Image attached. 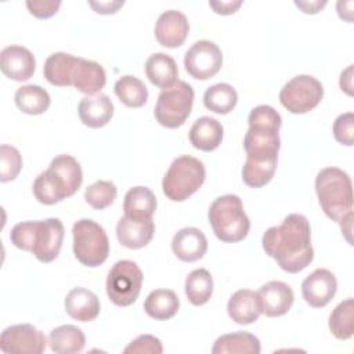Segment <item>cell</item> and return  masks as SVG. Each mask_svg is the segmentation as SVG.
<instances>
[{
  "label": "cell",
  "instance_id": "33",
  "mask_svg": "<svg viewBox=\"0 0 354 354\" xmlns=\"http://www.w3.org/2000/svg\"><path fill=\"white\" fill-rule=\"evenodd\" d=\"M185 295L191 304H206L213 293V278L206 268H196L185 278Z\"/></svg>",
  "mask_w": 354,
  "mask_h": 354
},
{
  "label": "cell",
  "instance_id": "7",
  "mask_svg": "<svg viewBox=\"0 0 354 354\" xmlns=\"http://www.w3.org/2000/svg\"><path fill=\"white\" fill-rule=\"evenodd\" d=\"M73 254L86 267L101 266L109 254V239L97 221L80 218L72 227Z\"/></svg>",
  "mask_w": 354,
  "mask_h": 354
},
{
  "label": "cell",
  "instance_id": "14",
  "mask_svg": "<svg viewBox=\"0 0 354 354\" xmlns=\"http://www.w3.org/2000/svg\"><path fill=\"white\" fill-rule=\"evenodd\" d=\"M257 299L261 314L275 318L285 315L293 301L295 295L292 288L282 281H270L257 290Z\"/></svg>",
  "mask_w": 354,
  "mask_h": 354
},
{
  "label": "cell",
  "instance_id": "42",
  "mask_svg": "<svg viewBox=\"0 0 354 354\" xmlns=\"http://www.w3.org/2000/svg\"><path fill=\"white\" fill-rule=\"evenodd\" d=\"M61 1L59 0H28L26 1V7L29 10V12L40 19H46V18H51L53 15L57 14V11L61 7Z\"/></svg>",
  "mask_w": 354,
  "mask_h": 354
},
{
  "label": "cell",
  "instance_id": "27",
  "mask_svg": "<svg viewBox=\"0 0 354 354\" xmlns=\"http://www.w3.org/2000/svg\"><path fill=\"white\" fill-rule=\"evenodd\" d=\"M79 57L68 53H54L51 54L43 66V73L46 80L58 87L72 86V73L77 64Z\"/></svg>",
  "mask_w": 354,
  "mask_h": 354
},
{
  "label": "cell",
  "instance_id": "2",
  "mask_svg": "<svg viewBox=\"0 0 354 354\" xmlns=\"http://www.w3.org/2000/svg\"><path fill=\"white\" fill-rule=\"evenodd\" d=\"M64 235L62 221L51 217L15 224L10 232V241L15 248L32 252L39 261L51 263L61 252Z\"/></svg>",
  "mask_w": 354,
  "mask_h": 354
},
{
  "label": "cell",
  "instance_id": "24",
  "mask_svg": "<svg viewBox=\"0 0 354 354\" xmlns=\"http://www.w3.org/2000/svg\"><path fill=\"white\" fill-rule=\"evenodd\" d=\"M227 311L230 318L239 325H249L256 322L261 314L257 292L250 289L236 290L228 300Z\"/></svg>",
  "mask_w": 354,
  "mask_h": 354
},
{
  "label": "cell",
  "instance_id": "30",
  "mask_svg": "<svg viewBox=\"0 0 354 354\" xmlns=\"http://www.w3.org/2000/svg\"><path fill=\"white\" fill-rule=\"evenodd\" d=\"M178 308L180 299L170 289H155L147 296L144 301V311L156 321L173 318Z\"/></svg>",
  "mask_w": 354,
  "mask_h": 354
},
{
  "label": "cell",
  "instance_id": "16",
  "mask_svg": "<svg viewBox=\"0 0 354 354\" xmlns=\"http://www.w3.org/2000/svg\"><path fill=\"white\" fill-rule=\"evenodd\" d=\"M189 32V22L187 17L177 10H167L162 12L155 25V37L163 47H180Z\"/></svg>",
  "mask_w": 354,
  "mask_h": 354
},
{
  "label": "cell",
  "instance_id": "35",
  "mask_svg": "<svg viewBox=\"0 0 354 354\" xmlns=\"http://www.w3.org/2000/svg\"><path fill=\"white\" fill-rule=\"evenodd\" d=\"M329 329L339 340H347L354 335V300L340 301L329 315Z\"/></svg>",
  "mask_w": 354,
  "mask_h": 354
},
{
  "label": "cell",
  "instance_id": "17",
  "mask_svg": "<svg viewBox=\"0 0 354 354\" xmlns=\"http://www.w3.org/2000/svg\"><path fill=\"white\" fill-rule=\"evenodd\" d=\"M171 250L181 261L194 263L206 254L207 239L199 228L185 227L174 234L171 239Z\"/></svg>",
  "mask_w": 354,
  "mask_h": 354
},
{
  "label": "cell",
  "instance_id": "26",
  "mask_svg": "<svg viewBox=\"0 0 354 354\" xmlns=\"http://www.w3.org/2000/svg\"><path fill=\"white\" fill-rule=\"evenodd\" d=\"M145 75L153 86L165 90L178 80L177 64L169 54L155 53L145 62Z\"/></svg>",
  "mask_w": 354,
  "mask_h": 354
},
{
  "label": "cell",
  "instance_id": "39",
  "mask_svg": "<svg viewBox=\"0 0 354 354\" xmlns=\"http://www.w3.org/2000/svg\"><path fill=\"white\" fill-rule=\"evenodd\" d=\"M22 169V156L19 151L8 144L0 147V181L8 183L17 178Z\"/></svg>",
  "mask_w": 354,
  "mask_h": 354
},
{
  "label": "cell",
  "instance_id": "9",
  "mask_svg": "<svg viewBox=\"0 0 354 354\" xmlns=\"http://www.w3.org/2000/svg\"><path fill=\"white\" fill-rule=\"evenodd\" d=\"M142 271L131 260L116 261L106 277V295L109 300L119 306H131L141 292Z\"/></svg>",
  "mask_w": 354,
  "mask_h": 354
},
{
  "label": "cell",
  "instance_id": "46",
  "mask_svg": "<svg viewBox=\"0 0 354 354\" xmlns=\"http://www.w3.org/2000/svg\"><path fill=\"white\" fill-rule=\"evenodd\" d=\"M295 4L306 14H317L321 8L326 6V1H295Z\"/></svg>",
  "mask_w": 354,
  "mask_h": 354
},
{
  "label": "cell",
  "instance_id": "13",
  "mask_svg": "<svg viewBox=\"0 0 354 354\" xmlns=\"http://www.w3.org/2000/svg\"><path fill=\"white\" fill-rule=\"evenodd\" d=\"M337 290L336 277L326 268H317L301 283V295L306 303L314 308L325 307Z\"/></svg>",
  "mask_w": 354,
  "mask_h": 354
},
{
  "label": "cell",
  "instance_id": "21",
  "mask_svg": "<svg viewBox=\"0 0 354 354\" xmlns=\"http://www.w3.org/2000/svg\"><path fill=\"white\" fill-rule=\"evenodd\" d=\"M32 191L35 198L43 205H55L72 196L65 180L51 167L41 171L35 178Z\"/></svg>",
  "mask_w": 354,
  "mask_h": 354
},
{
  "label": "cell",
  "instance_id": "36",
  "mask_svg": "<svg viewBox=\"0 0 354 354\" xmlns=\"http://www.w3.org/2000/svg\"><path fill=\"white\" fill-rule=\"evenodd\" d=\"M278 160H253L246 159L242 167V180L250 188H261L267 185L277 170Z\"/></svg>",
  "mask_w": 354,
  "mask_h": 354
},
{
  "label": "cell",
  "instance_id": "32",
  "mask_svg": "<svg viewBox=\"0 0 354 354\" xmlns=\"http://www.w3.org/2000/svg\"><path fill=\"white\" fill-rule=\"evenodd\" d=\"M238 102L236 90L228 83H217L210 86L203 94V105L218 115L230 113Z\"/></svg>",
  "mask_w": 354,
  "mask_h": 354
},
{
  "label": "cell",
  "instance_id": "38",
  "mask_svg": "<svg viewBox=\"0 0 354 354\" xmlns=\"http://www.w3.org/2000/svg\"><path fill=\"white\" fill-rule=\"evenodd\" d=\"M118 195V188L112 181L98 180L88 185L84 191L86 202L95 210L106 209L113 203Z\"/></svg>",
  "mask_w": 354,
  "mask_h": 354
},
{
  "label": "cell",
  "instance_id": "4",
  "mask_svg": "<svg viewBox=\"0 0 354 354\" xmlns=\"http://www.w3.org/2000/svg\"><path fill=\"white\" fill-rule=\"evenodd\" d=\"M315 192L324 213L336 223L353 216V184L339 167H325L315 177Z\"/></svg>",
  "mask_w": 354,
  "mask_h": 354
},
{
  "label": "cell",
  "instance_id": "3",
  "mask_svg": "<svg viewBox=\"0 0 354 354\" xmlns=\"http://www.w3.org/2000/svg\"><path fill=\"white\" fill-rule=\"evenodd\" d=\"M249 129L243 138L246 159L278 160L281 148V115L270 105L254 106L248 116Z\"/></svg>",
  "mask_w": 354,
  "mask_h": 354
},
{
  "label": "cell",
  "instance_id": "11",
  "mask_svg": "<svg viewBox=\"0 0 354 354\" xmlns=\"http://www.w3.org/2000/svg\"><path fill=\"white\" fill-rule=\"evenodd\" d=\"M184 66L194 79L207 80L221 69L223 53L214 41L198 40L187 50Z\"/></svg>",
  "mask_w": 354,
  "mask_h": 354
},
{
  "label": "cell",
  "instance_id": "25",
  "mask_svg": "<svg viewBox=\"0 0 354 354\" xmlns=\"http://www.w3.org/2000/svg\"><path fill=\"white\" fill-rule=\"evenodd\" d=\"M156 196L151 188L137 185L130 188L123 201L124 216L134 220H151L156 210Z\"/></svg>",
  "mask_w": 354,
  "mask_h": 354
},
{
  "label": "cell",
  "instance_id": "37",
  "mask_svg": "<svg viewBox=\"0 0 354 354\" xmlns=\"http://www.w3.org/2000/svg\"><path fill=\"white\" fill-rule=\"evenodd\" d=\"M48 167L55 170L65 180L71 195H75L83 181V171L80 163L72 155L62 153L55 156Z\"/></svg>",
  "mask_w": 354,
  "mask_h": 354
},
{
  "label": "cell",
  "instance_id": "15",
  "mask_svg": "<svg viewBox=\"0 0 354 354\" xmlns=\"http://www.w3.org/2000/svg\"><path fill=\"white\" fill-rule=\"evenodd\" d=\"M0 69L4 76L15 82L30 79L36 69V59L30 50L22 46H7L0 53Z\"/></svg>",
  "mask_w": 354,
  "mask_h": 354
},
{
  "label": "cell",
  "instance_id": "22",
  "mask_svg": "<svg viewBox=\"0 0 354 354\" xmlns=\"http://www.w3.org/2000/svg\"><path fill=\"white\" fill-rule=\"evenodd\" d=\"M113 104L106 94L87 95L80 100L77 112L82 123L91 129L105 126L113 116Z\"/></svg>",
  "mask_w": 354,
  "mask_h": 354
},
{
  "label": "cell",
  "instance_id": "5",
  "mask_svg": "<svg viewBox=\"0 0 354 354\" xmlns=\"http://www.w3.org/2000/svg\"><path fill=\"white\" fill-rule=\"evenodd\" d=\"M214 235L225 243H236L246 238L250 220L238 195L227 194L214 199L207 212Z\"/></svg>",
  "mask_w": 354,
  "mask_h": 354
},
{
  "label": "cell",
  "instance_id": "34",
  "mask_svg": "<svg viewBox=\"0 0 354 354\" xmlns=\"http://www.w3.org/2000/svg\"><path fill=\"white\" fill-rule=\"evenodd\" d=\"M115 94L126 106L140 108L148 100V88L136 76L124 75L115 83Z\"/></svg>",
  "mask_w": 354,
  "mask_h": 354
},
{
  "label": "cell",
  "instance_id": "1",
  "mask_svg": "<svg viewBox=\"0 0 354 354\" xmlns=\"http://www.w3.org/2000/svg\"><path fill=\"white\" fill-rule=\"evenodd\" d=\"M261 245L281 270L296 274L314 259L310 221L300 213L288 214L279 225L270 227L261 238Z\"/></svg>",
  "mask_w": 354,
  "mask_h": 354
},
{
  "label": "cell",
  "instance_id": "31",
  "mask_svg": "<svg viewBox=\"0 0 354 354\" xmlns=\"http://www.w3.org/2000/svg\"><path fill=\"white\" fill-rule=\"evenodd\" d=\"M15 105L26 115L44 113L51 102L50 94L37 84H26L17 88L14 95Z\"/></svg>",
  "mask_w": 354,
  "mask_h": 354
},
{
  "label": "cell",
  "instance_id": "10",
  "mask_svg": "<svg viewBox=\"0 0 354 354\" xmlns=\"http://www.w3.org/2000/svg\"><path fill=\"white\" fill-rule=\"evenodd\" d=\"M322 97V83L310 75H297L292 77L279 91L282 106L296 115L313 111L321 102Z\"/></svg>",
  "mask_w": 354,
  "mask_h": 354
},
{
  "label": "cell",
  "instance_id": "12",
  "mask_svg": "<svg viewBox=\"0 0 354 354\" xmlns=\"http://www.w3.org/2000/svg\"><path fill=\"white\" fill-rule=\"evenodd\" d=\"M46 343L44 333L30 324L11 325L0 336V348L8 354H41Z\"/></svg>",
  "mask_w": 354,
  "mask_h": 354
},
{
  "label": "cell",
  "instance_id": "40",
  "mask_svg": "<svg viewBox=\"0 0 354 354\" xmlns=\"http://www.w3.org/2000/svg\"><path fill=\"white\" fill-rule=\"evenodd\" d=\"M332 130L337 142L351 147L354 142V113L346 112L339 115L333 122Z\"/></svg>",
  "mask_w": 354,
  "mask_h": 354
},
{
  "label": "cell",
  "instance_id": "6",
  "mask_svg": "<svg viewBox=\"0 0 354 354\" xmlns=\"http://www.w3.org/2000/svg\"><path fill=\"white\" fill-rule=\"evenodd\" d=\"M205 178L203 163L191 155H181L169 166L162 181V189L167 199L183 202L202 187Z\"/></svg>",
  "mask_w": 354,
  "mask_h": 354
},
{
  "label": "cell",
  "instance_id": "29",
  "mask_svg": "<svg viewBox=\"0 0 354 354\" xmlns=\"http://www.w3.org/2000/svg\"><path fill=\"white\" fill-rule=\"evenodd\" d=\"M48 344L54 353L75 354L84 348L86 336L80 328L66 324L57 326L50 332Z\"/></svg>",
  "mask_w": 354,
  "mask_h": 354
},
{
  "label": "cell",
  "instance_id": "41",
  "mask_svg": "<svg viewBox=\"0 0 354 354\" xmlns=\"http://www.w3.org/2000/svg\"><path fill=\"white\" fill-rule=\"evenodd\" d=\"M123 353L124 354H162L163 346H162V342L152 335H140L126 346Z\"/></svg>",
  "mask_w": 354,
  "mask_h": 354
},
{
  "label": "cell",
  "instance_id": "19",
  "mask_svg": "<svg viewBox=\"0 0 354 354\" xmlns=\"http://www.w3.org/2000/svg\"><path fill=\"white\" fill-rule=\"evenodd\" d=\"M105 83V69L95 61L79 57L72 73V86L86 95H95L100 94Z\"/></svg>",
  "mask_w": 354,
  "mask_h": 354
},
{
  "label": "cell",
  "instance_id": "18",
  "mask_svg": "<svg viewBox=\"0 0 354 354\" xmlns=\"http://www.w3.org/2000/svg\"><path fill=\"white\" fill-rule=\"evenodd\" d=\"M155 224L151 220H134L126 216L120 217L116 224V236L122 246L127 249L145 248L153 238Z\"/></svg>",
  "mask_w": 354,
  "mask_h": 354
},
{
  "label": "cell",
  "instance_id": "8",
  "mask_svg": "<svg viewBox=\"0 0 354 354\" xmlns=\"http://www.w3.org/2000/svg\"><path fill=\"white\" fill-rule=\"evenodd\" d=\"M194 88L184 80H177L171 87L160 91L153 109L156 122L166 129L183 126L194 105Z\"/></svg>",
  "mask_w": 354,
  "mask_h": 354
},
{
  "label": "cell",
  "instance_id": "45",
  "mask_svg": "<svg viewBox=\"0 0 354 354\" xmlns=\"http://www.w3.org/2000/svg\"><path fill=\"white\" fill-rule=\"evenodd\" d=\"M340 88L347 94L353 95V65H348L342 73L339 79Z\"/></svg>",
  "mask_w": 354,
  "mask_h": 354
},
{
  "label": "cell",
  "instance_id": "44",
  "mask_svg": "<svg viewBox=\"0 0 354 354\" xmlns=\"http://www.w3.org/2000/svg\"><path fill=\"white\" fill-rule=\"evenodd\" d=\"M123 4L124 1H88V6L94 8L95 12L104 15L115 14Z\"/></svg>",
  "mask_w": 354,
  "mask_h": 354
},
{
  "label": "cell",
  "instance_id": "23",
  "mask_svg": "<svg viewBox=\"0 0 354 354\" xmlns=\"http://www.w3.org/2000/svg\"><path fill=\"white\" fill-rule=\"evenodd\" d=\"M189 141L191 144L205 152L214 151L223 141L224 129L221 123L210 116H202L194 122L189 129Z\"/></svg>",
  "mask_w": 354,
  "mask_h": 354
},
{
  "label": "cell",
  "instance_id": "28",
  "mask_svg": "<svg viewBox=\"0 0 354 354\" xmlns=\"http://www.w3.org/2000/svg\"><path fill=\"white\" fill-rule=\"evenodd\" d=\"M259 337L249 332H234L217 337L212 347L213 354H260Z\"/></svg>",
  "mask_w": 354,
  "mask_h": 354
},
{
  "label": "cell",
  "instance_id": "20",
  "mask_svg": "<svg viewBox=\"0 0 354 354\" xmlns=\"http://www.w3.org/2000/svg\"><path fill=\"white\" fill-rule=\"evenodd\" d=\"M65 311L68 315L80 322H88L98 317L101 304L98 296L86 288H73L68 292L65 301Z\"/></svg>",
  "mask_w": 354,
  "mask_h": 354
},
{
  "label": "cell",
  "instance_id": "43",
  "mask_svg": "<svg viewBox=\"0 0 354 354\" xmlns=\"http://www.w3.org/2000/svg\"><path fill=\"white\" fill-rule=\"evenodd\" d=\"M209 6L213 8V11L216 14L231 15V14L238 11V8L242 6V1L241 0H236V1H232V0H228V1H209Z\"/></svg>",
  "mask_w": 354,
  "mask_h": 354
}]
</instances>
